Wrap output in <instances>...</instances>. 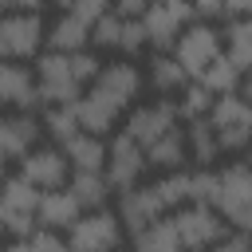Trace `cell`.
Masks as SVG:
<instances>
[{"mask_svg": "<svg viewBox=\"0 0 252 252\" xmlns=\"http://www.w3.org/2000/svg\"><path fill=\"white\" fill-rule=\"evenodd\" d=\"M91 43L94 47H110V51H122L126 59L138 55L146 47V32L138 20H126L118 12H102L94 24H91Z\"/></svg>", "mask_w": 252, "mask_h": 252, "instance_id": "4fadbf2b", "label": "cell"}, {"mask_svg": "<svg viewBox=\"0 0 252 252\" xmlns=\"http://www.w3.org/2000/svg\"><path fill=\"white\" fill-rule=\"evenodd\" d=\"M55 4H63V8H67V0H55Z\"/></svg>", "mask_w": 252, "mask_h": 252, "instance_id": "7bdbcfd3", "label": "cell"}, {"mask_svg": "<svg viewBox=\"0 0 252 252\" xmlns=\"http://www.w3.org/2000/svg\"><path fill=\"white\" fill-rule=\"evenodd\" d=\"M181 130H185V158H193L201 169H209V165L220 158V146H217L213 126H209L205 118H193V122L181 126Z\"/></svg>", "mask_w": 252, "mask_h": 252, "instance_id": "d4e9b609", "label": "cell"}, {"mask_svg": "<svg viewBox=\"0 0 252 252\" xmlns=\"http://www.w3.org/2000/svg\"><path fill=\"white\" fill-rule=\"evenodd\" d=\"M71 252H118L122 248V224L110 209H87L67 228Z\"/></svg>", "mask_w": 252, "mask_h": 252, "instance_id": "277c9868", "label": "cell"}, {"mask_svg": "<svg viewBox=\"0 0 252 252\" xmlns=\"http://www.w3.org/2000/svg\"><path fill=\"white\" fill-rule=\"evenodd\" d=\"M4 161H8V158H4V154H0V181H4Z\"/></svg>", "mask_w": 252, "mask_h": 252, "instance_id": "b9f144b4", "label": "cell"}, {"mask_svg": "<svg viewBox=\"0 0 252 252\" xmlns=\"http://www.w3.org/2000/svg\"><path fill=\"white\" fill-rule=\"evenodd\" d=\"M209 106H213V94L197 83V79H189L181 91H177V102H173V110H177V118H185V122H193V118H205L209 114Z\"/></svg>", "mask_w": 252, "mask_h": 252, "instance_id": "f1b7e54d", "label": "cell"}, {"mask_svg": "<svg viewBox=\"0 0 252 252\" xmlns=\"http://www.w3.org/2000/svg\"><path fill=\"white\" fill-rule=\"evenodd\" d=\"M224 4V20H244L252 12V0H220Z\"/></svg>", "mask_w": 252, "mask_h": 252, "instance_id": "ab89813d", "label": "cell"}, {"mask_svg": "<svg viewBox=\"0 0 252 252\" xmlns=\"http://www.w3.org/2000/svg\"><path fill=\"white\" fill-rule=\"evenodd\" d=\"M173 228H177V240H181V252H205L213 248L228 228L224 220L209 209V205H177V213L169 217Z\"/></svg>", "mask_w": 252, "mask_h": 252, "instance_id": "8992f818", "label": "cell"}, {"mask_svg": "<svg viewBox=\"0 0 252 252\" xmlns=\"http://www.w3.org/2000/svg\"><path fill=\"white\" fill-rule=\"evenodd\" d=\"M189 12L197 24H213V20H224V4L220 0H189Z\"/></svg>", "mask_w": 252, "mask_h": 252, "instance_id": "d590c367", "label": "cell"}, {"mask_svg": "<svg viewBox=\"0 0 252 252\" xmlns=\"http://www.w3.org/2000/svg\"><path fill=\"white\" fill-rule=\"evenodd\" d=\"M146 169H150V165H146V154H142V146L118 130V134L106 142V161H102V177H106V185L122 193V189L138 185Z\"/></svg>", "mask_w": 252, "mask_h": 252, "instance_id": "9c48e42d", "label": "cell"}, {"mask_svg": "<svg viewBox=\"0 0 252 252\" xmlns=\"http://www.w3.org/2000/svg\"><path fill=\"white\" fill-rule=\"evenodd\" d=\"M98 67H102V63H98L91 51H75V55H71V71H75V79H79L83 87H87V83L98 75Z\"/></svg>", "mask_w": 252, "mask_h": 252, "instance_id": "836d02e7", "label": "cell"}, {"mask_svg": "<svg viewBox=\"0 0 252 252\" xmlns=\"http://www.w3.org/2000/svg\"><path fill=\"white\" fill-rule=\"evenodd\" d=\"M39 130H43L51 142H59V146H63L67 138H75V134H79V122H75L71 102H67V106H47V114H43Z\"/></svg>", "mask_w": 252, "mask_h": 252, "instance_id": "f546056e", "label": "cell"}, {"mask_svg": "<svg viewBox=\"0 0 252 252\" xmlns=\"http://www.w3.org/2000/svg\"><path fill=\"white\" fill-rule=\"evenodd\" d=\"M43 43H47V51H59V55L87 51L91 47V24L79 20L75 12H59L51 20V28H43Z\"/></svg>", "mask_w": 252, "mask_h": 252, "instance_id": "e0dca14e", "label": "cell"}, {"mask_svg": "<svg viewBox=\"0 0 252 252\" xmlns=\"http://www.w3.org/2000/svg\"><path fill=\"white\" fill-rule=\"evenodd\" d=\"M134 252H181V240H177L173 220L169 217H158L146 228H138L134 232Z\"/></svg>", "mask_w": 252, "mask_h": 252, "instance_id": "4316f807", "label": "cell"}, {"mask_svg": "<svg viewBox=\"0 0 252 252\" xmlns=\"http://www.w3.org/2000/svg\"><path fill=\"white\" fill-rule=\"evenodd\" d=\"M71 110H75V122H79V130L83 134H94V138H102L114 122H118V110L98 94V91H87V94H79L75 102H71Z\"/></svg>", "mask_w": 252, "mask_h": 252, "instance_id": "d6986e66", "label": "cell"}, {"mask_svg": "<svg viewBox=\"0 0 252 252\" xmlns=\"http://www.w3.org/2000/svg\"><path fill=\"white\" fill-rule=\"evenodd\" d=\"M220 55L244 75L252 67V24L248 16L244 20H224V32H220Z\"/></svg>", "mask_w": 252, "mask_h": 252, "instance_id": "44dd1931", "label": "cell"}, {"mask_svg": "<svg viewBox=\"0 0 252 252\" xmlns=\"http://www.w3.org/2000/svg\"><path fill=\"white\" fill-rule=\"evenodd\" d=\"M213 252H252V240H248V232H224L213 244Z\"/></svg>", "mask_w": 252, "mask_h": 252, "instance_id": "8d00e7d4", "label": "cell"}, {"mask_svg": "<svg viewBox=\"0 0 252 252\" xmlns=\"http://www.w3.org/2000/svg\"><path fill=\"white\" fill-rule=\"evenodd\" d=\"M43 47V20L39 12H12L0 16V59H32Z\"/></svg>", "mask_w": 252, "mask_h": 252, "instance_id": "52a82bcc", "label": "cell"}, {"mask_svg": "<svg viewBox=\"0 0 252 252\" xmlns=\"http://www.w3.org/2000/svg\"><path fill=\"white\" fill-rule=\"evenodd\" d=\"M20 177L28 185H35L39 193L43 189H63L67 177H71V165H67V158H63L59 146H32L20 158Z\"/></svg>", "mask_w": 252, "mask_h": 252, "instance_id": "8fae6325", "label": "cell"}, {"mask_svg": "<svg viewBox=\"0 0 252 252\" xmlns=\"http://www.w3.org/2000/svg\"><path fill=\"white\" fill-rule=\"evenodd\" d=\"M79 201L71 197V189H43L39 193V205H35V224L47 228V232H67L75 220H79Z\"/></svg>", "mask_w": 252, "mask_h": 252, "instance_id": "2e32d148", "label": "cell"}, {"mask_svg": "<svg viewBox=\"0 0 252 252\" xmlns=\"http://www.w3.org/2000/svg\"><path fill=\"white\" fill-rule=\"evenodd\" d=\"M28 252H71V248H67V240H63L59 232L35 228V232L28 236Z\"/></svg>", "mask_w": 252, "mask_h": 252, "instance_id": "d6a6232c", "label": "cell"}, {"mask_svg": "<svg viewBox=\"0 0 252 252\" xmlns=\"http://www.w3.org/2000/svg\"><path fill=\"white\" fill-rule=\"evenodd\" d=\"M39 118L35 114H0V154L4 158H24L39 142Z\"/></svg>", "mask_w": 252, "mask_h": 252, "instance_id": "ac0fdd59", "label": "cell"}, {"mask_svg": "<svg viewBox=\"0 0 252 252\" xmlns=\"http://www.w3.org/2000/svg\"><path fill=\"white\" fill-rule=\"evenodd\" d=\"M35 205H39V189H35V185H28L20 173L0 181V217H8V213L35 217Z\"/></svg>", "mask_w": 252, "mask_h": 252, "instance_id": "484cf974", "label": "cell"}, {"mask_svg": "<svg viewBox=\"0 0 252 252\" xmlns=\"http://www.w3.org/2000/svg\"><path fill=\"white\" fill-rule=\"evenodd\" d=\"M0 252H28V240H12L8 248H0Z\"/></svg>", "mask_w": 252, "mask_h": 252, "instance_id": "60d3db41", "label": "cell"}, {"mask_svg": "<svg viewBox=\"0 0 252 252\" xmlns=\"http://www.w3.org/2000/svg\"><path fill=\"white\" fill-rule=\"evenodd\" d=\"M181 118L173 110V98H154V102H142L126 114V138H134L138 146H150L154 138H161L165 130H173Z\"/></svg>", "mask_w": 252, "mask_h": 252, "instance_id": "5bb4252c", "label": "cell"}, {"mask_svg": "<svg viewBox=\"0 0 252 252\" xmlns=\"http://www.w3.org/2000/svg\"><path fill=\"white\" fill-rule=\"evenodd\" d=\"M142 154H146V165H154V169H161V173H173V169H185V130L181 126H173V130H165L161 138H154L150 146H142Z\"/></svg>", "mask_w": 252, "mask_h": 252, "instance_id": "ffe728a7", "label": "cell"}, {"mask_svg": "<svg viewBox=\"0 0 252 252\" xmlns=\"http://www.w3.org/2000/svg\"><path fill=\"white\" fill-rule=\"evenodd\" d=\"M169 55L181 63V71H185L189 79H197V75L220 55V32H217L213 24H197V20H193V24H185V28L177 32Z\"/></svg>", "mask_w": 252, "mask_h": 252, "instance_id": "5b68a950", "label": "cell"}, {"mask_svg": "<svg viewBox=\"0 0 252 252\" xmlns=\"http://www.w3.org/2000/svg\"><path fill=\"white\" fill-rule=\"evenodd\" d=\"M67 189H71V197L79 201L83 213H87V209H106L110 185H106L102 169H75V173L67 177Z\"/></svg>", "mask_w": 252, "mask_h": 252, "instance_id": "603a6c76", "label": "cell"}, {"mask_svg": "<svg viewBox=\"0 0 252 252\" xmlns=\"http://www.w3.org/2000/svg\"><path fill=\"white\" fill-rule=\"evenodd\" d=\"M110 4H114L118 16H126V20H142V12H146L154 0H110Z\"/></svg>", "mask_w": 252, "mask_h": 252, "instance_id": "74e56055", "label": "cell"}, {"mask_svg": "<svg viewBox=\"0 0 252 252\" xmlns=\"http://www.w3.org/2000/svg\"><path fill=\"white\" fill-rule=\"evenodd\" d=\"M0 106H12L20 114H35L39 94H35V79L24 63L0 59Z\"/></svg>", "mask_w": 252, "mask_h": 252, "instance_id": "9a60e30c", "label": "cell"}, {"mask_svg": "<svg viewBox=\"0 0 252 252\" xmlns=\"http://www.w3.org/2000/svg\"><path fill=\"white\" fill-rule=\"evenodd\" d=\"M209 209L224 220V228L248 232V224H252V169H248V161L236 158L220 173H213Z\"/></svg>", "mask_w": 252, "mask_h": 252, "instance_id": "6da1fadb", "label": "cell"}, {"mask_svg": "<svg viewBox=\"0 0 252 252\" xmlns=\"http://www.w3.org/2000/svg\"><path fill=\"white\" fill-rule=\"evenodd\" d=\"M154 185H158V193H161L165 209H177V205H185V189H189V169H173V173L158 177Z\"/></svg>", "mask_w": 252, "mask_h": 252, "instance_id": "4dcf8cb0", "label": "cell"}, {"mask_svg": "<svg viewBox=\"0 0 252 252\" xmlns=\"http://www.w3.org/2000/svg\"><path fill=\"white\" fill-rule=\"evenodd\" d=\"M240 79H244V75H240L224 55H217V59L197 75V83H201L213 98H217V94H236V91H240Z\"/></svg>", "mask_w": 252, "mask_h": 252, "instance_id": "83f0119b", "label": "cell"}, {"mask_svg": "<svg viewBox=\"0 0 252 252\" xmlns=\"http://www.w3.org/2000/svg\"><path fill=\"white\" fill-rule=\"evenodd\" d=\"M67 12H75L87 24H94L102 12H110V0H67Z\"/></svg>", "mask_w": 252, "mask_h": 252, "instance_id": "e575fe53", "label": "cell"}, {"mask_svg": "<svg viewBox=\"0 0 252 252\" xmlns=\"http://www.w3.org/2000/svg\"><path fill=\"white\" fill-rule=\"evenodd\" d=\"M213 197V169H189V189H185V205H209Z\"/></svg>", "mask_w": 252, "mask_h": 252, "instance_id": "1f68e13d", "label": "cell"}, {"mask_svg": "<svg viewBox=\"0 0 252 252\" xmlns=\"http://www.w3.org/2000/svg\"><path fill=\"white\" fill-rule=\"evenodd\" d=\"M154 91H158V98H169V94H177L185 83H189V75L181 71V63L169 55V51H154V59H150V71L142 75Z\"/></svg>", "mask_w": 252, "mask_h": 252, "instance_id": "7402d4cb", "label": "cell"}, {"mask_svg": "<svg viewBox=\"0 0 252 252\" xmlns=\"http://www.w3.org/2000/svg\"><path fill=\"white\" fill-rule=\"evenodd\" d=\"M205 122L213 126L217 134V146L224 154H240L252 138V110H248V98L236 91V94H217Z\"/></svg>", "mask_w": 252, "mask_h": 252, "instance_id": "7a4b0ae2", "label": "cell"}, {"mask_svg": "<svg viewBox=\"0 0 252 252\" xmlns=\"http://www.w3.org/2000/svg\"><path fill=\"white\" fill-rule=\"evenodd\" d=\"M118 224H122V232H138V228H146L150 220H158V217H165V201H161V193H158V185H130V189H122L118 193Z\"/></svg>", "mask_w": 252, "mask_h": 252, "instance_id": "7c38bea8", "label": "cell"}, {"mask_svg": "<svg viewBox=\"0 0 252 252\" xmlns=\"http://www.w3.org/2000/svg\"><path fill=\"white\" fill-rule=\"evenodd\" d=\"M142 87H146L142 71H138L134 63H126V59L102 63V67H98V75L91 79V91H98V94H102V98H106L118 114H122L126 106H134V102H138Z\"/></svg>", "mask_w": 252, "mask_h": 252, "instance_id": "ba28073f", "label": "cell"}, {"mask_svg": "<svg viewBox=\"0 0 252 252\" xmlns=\"http://www.w3.org/2000/svg\"><path fill=\"white\" fill-rule=\"evenodd\" d=\"M47 0H0V16H12V12H39Z\"/></svg>", "mask_w": 252, "mask_h": 252, "instance_id": "f35d334b", "label": "cell"}, {"mask_svg": "<svg viewBox=\"0 0 252 252\" xmlns=\"http://www.w3.org/2000/svg\"><path fill=\"white\" fill-rule=\"evenodd\" d=\"M59 150H63L71 173H75V169H102V161H106V142L94 138V134H83V130H79L75 138H67Z\"/></svg>", "mask_w": 252, "mask_h": 252, "instance_id": "cb8c5ba5", "label": "cell"}, {"mask_svg": "<svg viewBox=\"0 0 252 252\" xmlns=\"http://www.w3.org/2000/svg\"><path fill=\"white\" fill-rule=\"evenodd\" d=\"M142 32H146V43H154L158 51H169L177 32L185 24H193V12H189V0H154L146 12H142Z\"/></svg>", "mask_w": 252, "mask_h": 252, "instance_id": "30bf717a", "label": "cell"}, {"mask_svg": "<svg viewBox=\"0 0 252 252\" xmlns=\"http://www.w3.org/2000/svg\"><path fill=\"white\" fill-rule=\"evenodd\" d=\"M118 252H122V248H118Z\"/></svg>", "mask_w": 252, "mask_h": 252, "instance_id": "ee69618b", "label": "cell"}, {"mask_svg": "<svg viewBox=\"0 0 252 252\" xmlns=\"http://www.w3.org/2000/svg\"><path fill=\"white\" fill-rule=\"evenodd\" d=\"M32 79H35V94L43 106H67L83 94V83L71 71V55H59V51H39Z\"/></svg>", "mask_w": 252, "mask_h": 252, "instance_id": "3957f363", "label": "cell"}]
</instances>
